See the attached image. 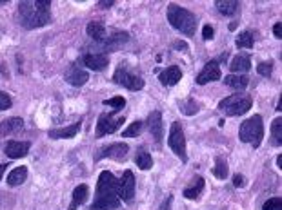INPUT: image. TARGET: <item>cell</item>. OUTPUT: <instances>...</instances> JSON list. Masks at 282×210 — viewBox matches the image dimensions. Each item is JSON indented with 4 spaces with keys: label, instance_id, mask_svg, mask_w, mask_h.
Listing matches in <instances>:
<instances>
[{
    "label": "cell",
    "instance_id": "1",
    "mask_svg": "<svg viewBox=\"0 0 282 210\" xmlns=\"http://www.w3.org/2000/svg\"><path fill=\"white\" fill-rule=\"evenodd\" d=\"M51 2L49 0H38V2H18V20L24 29H37L49 24L51 15Z\"/></svg>",
    "mask_w": 282,
    "mask_h": 210
},
{
    "label": "cell",
    "instance_id": "2",
    "mask_svg": "<svg viewBox=\"0 0 282 210\" xmlns=\"http://www.w3.org/2000/svg\"><path fill=\"white\" fill-rule=\"evenodd\" d=\"M118 207V181L111 172L104 170L96 183V198L91 205V210H117Z\"/></svg>",
    "mask_w": 282,
    "mask_h": 210
},
{
    "label": "cell",
    "instance_id": "3",
    "mask_svg": "<svg viewBox=\"0 0 282 210\" xmlns=\"http://www.w3.org/2000/svg\"><path fill=\"white\" fill-rule=\"evenodd\" d=\"M168 20L177 31L184 33L186 37H191L195 35V29H197V16L193 15L189 9H184L181 5L171 4L168 7Z\"/></svg>",
    "mask_w": 282,
    "mask_h": 210
},
{
    "label": "cell",
    "instance_id": "4",
    "mask_svg": "<svg viewBox=\"0 0 282 210\" xmlns=\"http://www.w3.org/2000/svg\"><path fill=\"white\" fill-rule=\"evenodd\" d=\"M239 136L242 142L246 143H251L253 147H259L262 142V138H264V125H262V116L255 114L248 118L246 121H242V125H240V131H239Z\"/></svg>",
    "mask_w": 282,
    "mask_h": 210
},
{
    "label": "cell",
    "instance_id": "5",
    "mask_svg": "<svg viewBox=\"0 0 282 210\" xmlns=\"http://www.w3.org/2000/svg\"><path fill=\"white\" fill-rule=\"evenodd\" d=\"M251 105H253V100H251V96L248 95H231L228 98H224L220 104H218V109L224 110L228 116H240L248 112L251 109Z\"/></svg>",
    "mask_w": 282,
    "mask_h": 210
},
{
    "label": "cell",
    "instance_id": "6",
    "mask_svg": "<svg viewBox=\"0 0 282 210\" xmlns=\"http://www.w3.org/2000/svg\"><path fill=\"white\" fill-rule=\"evenodd\" d=\"M128 40H129L128 33L118 31V33H113L111 37L102 38L98 42H93L91 49H95V52H98V54H106V52L109 51H117V49L124 48V46L128 44Z\"/></svg>",
    "mask_w": 282,
    "mask_h": 210
},
{
    "label": "cell",
    "instance_id": "7",
    "mask_svg": "<svg viewBox=\"0 0 282 210\" xmlns=\"http://www.w3.org/2000/svg\"><path fill=\"white\" fill-rule=\"evenodd\" d=\"M113 82L118 85H122L129 91H140L144 87V80L140 78L139 74L131 73L129 69L126 67H118L113 74Z\"/></svg>",
    "mask_w": 282,
    "mask_h": 210
},
{
    "label": "cell",
    "instance_id": "8",
    "mask_svg": "<svg viewBox=\"0 0 282 210\" xmlns=\"http://www.w3.org/2000/svg\"><path fill=\"white\" fill-rule=\"evenodd\" d=\"M170 147L177 156L181 158L182 161H186L188 159V156H186V138H184V131H182V125L179 123V121H175V123L171 125Z\"/></svg>",
    "mask_w": 282,
    "mask_h": 210
},
{
    "label": "cell",
    "instance_id": "9",
    "mask_svg": "<svg viewBox=\"0 0 282 210\" xmlns=\"http://www.w3.org/2000/svg\"><path fill=\"white\" fill-rule=\"evenodd\" d=\"M124 121H126L124 116H118V118H113V116L109 114L100 116V120L96 123V138H102V136H106V134L117 132L118 127L122 125Z\"/></svg>",
    "mask_w": 282,
    "mask_h": 210
},
{
    "label": "cell",
    "instance_id": "10",
    "mask_svg": "<svg viewBox=\"0 0 282 210\" xmlns=\"http://www.w3.org/2000/svg\"><path fill=\"white\" fill-rule=\"evenodd\" d=\"M118 196L126 203H131L135 198V176L131 170H126L118 181Z\"/></svg>",
    "mask_w": 282,
    "mask_h": 210
},
{
    "label": "cell",
    "instance_id": "11",
    "mask_svg": "<svg viewBox=\"0 0 282 210\" xmlns=\"http://www.w3.org/2000/svg\"><path fill=\"white\" fill-rule=\"evenodd\" d=\"M129 147L126 143H115V145H109V147L102 149L98 156H95L96 159H100V158H111L115 161H124L126 159V154H128Z\"/></svg>",
    "mask_w": 282,
    "mask_h": 210
},
{
    "label": "cell",
    "instance_id": "12",
    "mask_svg": "<svg viewBox=\"0 0 282 210\" xmlns=\"http://www.w3.org/2000/svg\"><path fill=\"white\" fill-rule=\"evenodd\" d=\"M220 78V69H218V62H208L204 65V69L198 73L197 76V84L198 85H204V84H209V82H215V80Z\"/></svg>",
    "mask_w": 282,
    "mask_h": 210
},
{
    "label": "cell",
    "instance_id": "13",
    "mask_svg": "<svg viewBox=\"0 0 282 210\" xmlns=\"http://www.w3.org/2000/svg\"><path fill=\"white\" fill-rule=\"evenodd\" d=\"M82 62L88 69H93V71H102V69L107 67V63H109V58L107 54H98V52H88L84 58H82Z\"/></svg>",
    "mask_w": 282,
    "mask_h": 210
},
{
    "label": "cell",
    "instance_id": "14",
    "mask_svg": "<svg viewBox=\"0 0 282 210\" xmlns=\"http://www.w3.org/2000/svg\"><path fill=\"white\" fill-rule=\"evenodd\" d=\"M146 125H148L149 132H151V136L155 138V142L160 143V140H162V114H160L159 110H153L148 116Z\"/></svg>",
    "mask_w": 282,
    "mask_h": 210
},
{
    "label": "cell",
    "instance_id": "15",
    "mask_svg": "<svg viewBox=\"0 0 282 210\" xmlns=\"http://www.w3.org/2000/svg\"><path fill=\"white\" fill-rule=\"evenodd\" d=\"M29 142H9L5 145L4 153L5 156H9L11 159H18V158H24L29 153Z\"/></svg>",
    "mask_w": 282,
    "mask_h": 210
},
{
    "label": "cell",
    "instance_id": "16",
    "mask_svg": "<svg viewBox=\"0 0 282 210\" xmlns=\"http://www.w3.org/2000/svg\"><path fill=\"white\" fill-rule=\"evenodd\" d=\"M182 78V71L181 67H177V65H171V67L164 69L162 73L159 74V80H160V84L162 85H175L179 84Z\"/></svg>",
    "mask_w": 282,
    "mask_h": 210
},
{
    "label": "cell",
    "instance_id": "17",
    "mask_svg": "<svg viewBox=\"0 0 282 210\" xmlns=\"http://www.w3.org/2000/svg\"><path fill=\"white\" fill-rule=\"evenodd\" d=\"M24 129V120L22 118H7L0 123V136H9V134H16Z\"/></svg>",
    "mask_w": 282,
    "mask_h": 210
},
{
    "label": "cell",
    "instance_id": "18",
    "mask_svg": "<svg viewBox=\"0 0 282 210\" xmlns=\"http://www.w3.org/2000/svg\"><path fill=\"white\" fill-rule=\"evenodd\" d=\"M66 80L70 82L71 85H75V87H82V85L90 80V74L86 73L84 69L77 67V65H73V67L66 73Z\"/></svg>",
    "mask_w": 282,
    "mask_h": 210
},
{
    "label": "cell",
    "instance_id": "19",
    "mask_svg": "<svg viewBox=\"0 0 282 210\" xmlns=\"http://www.w3.org/2000/svg\"><path fill=\"white\" fill-rule=\"evenodd\" d=\"M229 69L237 74H242V73H248L251 69V60H250V54H237L233 58V62L229 65Z\"/></svg>",
    "mask_w": 282,
    "mask_h": 210
},
{
    "label": "cell",
    "instance_id": "20",
    "mask_svg": "<svg viewBox=\"0 0 282 210\" xmlns=\"http://www.w3.org/2000/svg\"><path fill=\"white\" fill-rule=\"evenodd\" d=\"M80 129V121L73 123L70 127H64V129H53V131L48 132L49 138H53V140H60V138H73Z\"/></svg>",
    "mask_w": 282,
    "mask_h": 210
},
{
    "label": "cell",
    "instance_id": "21",
    "mask_svg": "<svg viewBox=\"0 0 282 210\" xmlns=\"http://www.w3.org/2000/svg\"><path fill=\"white\" fill-rule=\"evenodd\" d=\"M224 84L228 85V87H231V89L242 91V89H246V87H248L250 80H248V76H246V74H229V76H226Z\"/></svg>",
    "mask_w": 282,
    "mask_h": 210
},
{
    "label": "cell",
    "instance_id": "22",
    "mask_svg": "<svg viewBox=\"0 0 282 210\" xmlns=\"http://www.w3.org/2000/svg\"><path fill=\"white\" fill-rule=\"evenodd\" d=\"M215 7H217V11L220 15L231 16L239 9V2H237V0H217V2H215Z\"/></svg>",
    "mask_w": 282,
    "mask_h": 210
},
{
    "label": "cell",
    "instance_id": "23",
    "mask_svg": "<svg viewBox=\"0 0 282 210\" xmlns=\"http://www.w3.org/2000/svg\"><path fill=\"white\" fill-rule=\"evenodd\" d=\"M202 190H204V178H195L193 183L189 185V187H186L182 194H184V198H188V200H197Z\"/></svg>",
    "mask_w": 282,
    "mask_h": 210
},
{
    "label": "cell",
    "instance_id": "24",
    "mask_svg": "<svg viewBox=\"0 0 282 210\" xmlns=\"http://www.w3.org/2000/svg\"><path fill=\"white\" fill-rule=\"evenodd\" d=\"M26 178H27V168L16 167L13 168L9 172V176H7V185H9V187H18V185H22L26 181Z\"/></svg>",
    "mask_w": 282,
    "mask_h": 210
},
{
    "label": "cell",
    "instance_id": "25",
    "mask_svg": "<svg viewBox=\"0 0 282 210\" xmlns=\"http://www.w3.org/2000/svg\"><path fill=\"white\" fill-rule=\"evenodd\" d=\"M88 198V185H79L77 189L73 190V198H71V205L70 210H77Z\"/></svg>",
    "mask_w": 282,
    "mask_h": 210
},
{
    "label": "cell",
    "instance_id": "26",
    "mask_svg": "<svg viewBox=\"0 0 282 210\" xmlns=\"http://www.w3.org/2000/svg\"><path fill=\"white\" fill-rule=\"evenodd\" d=\"M88 35H90L95 42L106 38V29H104V24L102 22H90L88 24Z\"/></svg>",
    "mask_w": 282,
    "mask_h": 210
},
{
    "label": "cell",
    "instance_id": "27",
    "mask_svg": "<svg viewBox=\"0 0 282 210\" xmlns=\"http://www.w3.org/2000/svg\"><path fill=\"white\" fill-rule=\"evenodd\" d=\"M135 163L140 167V170H148V168L153 167V158L149 156L148 151L139 149V151H137V156H135Z\"/></svg>",
    "mask_w": 282,
    "mask_h": 210
},
{
    "label": "cell",
    "instance_id": "28",
    "mask_svg": "<svg viewBox=\"0 0 282 210\" xmlns=\"http://www.w3.org/2000/svg\"><path fill=\"white\" fill-rule=\"evenodd\" d=\"M272 142L275 147L282 145V118H275L272 125Z\"/></svg>",
    "mask_w": 282,
    "mask_h": 210
},
{
    "label": "cell",
    "instance_id": "29",
    "mask_svg": "<svg viewBox=\"0 0 282 210\" xmlns=\"http://www.w3.org/2000/svg\"><path fill=\"white\" fill-rule=\"evenodd\" d=\"M213 174H215V178H218V179H226V178H228V163L224 161L222 156H217V159H215Z\"/></svg>",
    "mask_w": 282,
    "mask_h": 210
},
{
    "label": "cell",
    "instance_id": "30",
    "mask_svg": "<svg viewBox=\"0 0 282 210\" xmlns=\"http://www.w3.org/2000/svg\"><path fill=\"white\" fill-rule=\"evenodd\" d=\"M237 48L240 49H250L253 48V44H255V38H253V33L250 31H244V33H240L239 37H237Z\"/></svg>",
    "mask_w": 282,
    "mask_h": 210
},
{
    "label": "cell",
    "instance_id": "31",
    "mask_svg": "<svg viewBox=\"0 0 282 210\" xmlns=\"http://www.w3.org/2000/svg\"><path fill=\"white\" fill-rule=\"evenodd\" d=\"M179 107H181V109L184 110V114H188V116H193L195 112H198L197 102L191 100V98H188V100H184V102H179Z\"/></svg>",
    "mask_w": 282,
    "mask_h": 210
},
{
    "label": "cell",
    "instance_id": "32",
    "mask_svg": "<svg viewBox=\"0 0 282 210\" xmlns=\"http://www.w3.org/2000/svg\"><path fill=\"white\" fill-rule=\"evenodd\" d=\"M142 129H144L142 121H133V123H131V125H129L128 129L122 132V136L124 138H135V136H139L140 132H142Z\"/></svg>",
    "mask_w": 282,
    "mask_h": 210
},
{
    "label": "cell",
    "instance_id": "33",
    "mask_svg": "<svg viewBox=\"0 0 282 210\" xmlns=\"http://www.w3.org/2000/svg\"><path fill=\"white\" fill-rule=\"evenodd\" d=\"M257 73L262 76H272L273 73V62H262L257 65Z\"/></svg>",
    "mask_w": 282,
    "mask_h": 210
},
{
    "label": "cell",
    "instance_id": "34",
    "mask_svg": "<svg viewBox=\"0 0 282 210\" xmlns=\"http://www.w3.org/2000/svg\"><path fill=\"white\" fill-rule=\"evenodd\" d=\"M262 210H282V198H272L262 207Z\"/></svg>",
    "mask_w": 282,
    "mask_h": 210
},
{
    "label": "cell",
    "instance_id": "35",
    "mask_svg": "<svg viewBox=\"0 0 282 210\" xmlns=\"http://www.w3.org/2000/svg\"><path fill=\"white\" fill-rule=\"evenodd\" d=\"M104 105H111V107H115V109H122L124 105H126V98H122V96H115V98H111V100H104Z\"/></svg>",
    "mask_w": 282,
    "mask_h": 210
},
{
    "label": "cell",
    "instance_id": "36",
    "mask_svg": "<svg viewBox=\"0 0 282 210\" xmlns=\"http://www.w3.org/2000/svg\"><path fill=\"white\" fill-rule=\"evenodd\" d=\"M11 98H9V95H5V93H2L0 91V110H7L11 107Z\"/></svg>",
    "mask_w": 282,
    "mask_h": 210
},
{
    "label": "cell",
    "instance_id": "37",
    "mask_svg": "<svg viewBox=\"0 0 282 210\" xmlns=\"http://www.w3.org/2000/svg\"><path fill=\"white\" fill-rule=\"evenodd\" d=\"M213 35H215L213 27L211 26H204V29H202V38H204V40H211Z\"/></svg>",
    "mask_w": 282,
    "mask_h": 210
},
{
    "label": "cell",
    "instance_id": "38",
    "mask_svg": "<svg viewBox=\"0 0 282 210\" xmlns=\"http://www.w3.org/2000/svg\"><path fill=\"white\" fill-rule=\"evenodd\" d=\"M246 183V179L240 176V174H235V178H233V185L237 187V189H240V187H244Z\"/></svg>",
    "mask_w": 282,
    "mask_h": 210
},
{
    "label": "cell",
    "instance_id": "39",
    "mask_svg": "<svg viewBox=\"0 0 282 210\" xmlns=\"http://www.w3.org/2000/svg\"><path fill=\"white\" fill-rule=\"evenodd\" d=\"M171 201H173V196H170V198H166V201H164V203H162L160 210H171Z\"/></svg>",
    "mask_w": 282,
    "mask_h": 210
},
{
    "label": "cell",
    "instance_id": "40",
    "mask_svg": "<svg viewBox=\"0 0 282 210\" xmlns=\"http://www.w3.org/2000/svg\"><path fill=\"white\" fill-rule=\"evenodd\" d=\"M281 26H282V24L279 22V24H275V27H273V35H275L277 38L282 37V27Z\"/></svg>",
    "mask_w": 282,
    "mask_h": 210
},
{
    "label": "cell",
    "instance_id": "41",
    "mask_svg": "<svg viewBox=\"0 0 282 210\" xmlns=\"http://www.w3.org/2000/svg\"><path fill=\"white\" fill-rule=\"evenodd\" d=\"M113 4H115L113 0H106V2H98V5H100V7H111Z\"/></svg>",
    "mask_w": 282,
    "mask_h": 210
},
{
    "label": "cell",
    "instance_id": "42",
    "mask_svg": "<svg viewBox=\"0 0 282 210\" xmlns=\"http://www.w3.org/2000/svg\"><path fill=\"white\" fill-rule=\"evenodd\" d=\"M5 168H7V165H0V178H2V174H4Z\"/></svg>",
    "mask_w": 282,
    "mask_h": 210
},
{
    "label": "cell",
    "instance_id": "43",
    "mask_svg": "<svg viewBox=\"0 0 282 210\" xmlns=\"http://www.w3.org/2000/svg\"><path fill=\"white\" fill-rule=\"evenodd\" d=\"M277 165H279V168H282V154L277 158Z\"/></svg>",
    "mask_w": 282,
    "mask_h": 210
}]
</instances>
